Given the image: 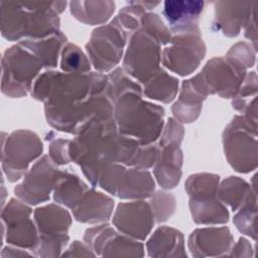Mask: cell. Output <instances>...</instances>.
I'll use <instances>...</instances> for the list:
<instances>
[{"label":"cell","instance_id":"cell-16","mask_svg":"<svg viewBox=\"0 0 258 258\" xmlns=\"http://www.w3.org/2000/svg\"><path fill=\"white\" fill-rule=\"evenodd\" d=\"M255 1H216L213 25L226 36H236L246 25Z\"/></svg>","mask_w":258,"mask_h":258},{"label":"cell","instance_id":"cell-15","mask_svg":"<svg viewBox=\"0 0 258 258\" xmlns=\"http://www.w3.org/2000/svg\"><path fill=\"white\" fill-rule=\"evenodd\" d=\"M154 221L151 206L144 201L119 204L113 216V224L120 232L140 240L149 234Z\"/></svg>","mask_w":258,"mask_h":258},{"label":"cell","instance_id":"cell-3","mask_svg":"<svg viewBox=\"0 0 258 258\" xmlns=\"http://www.w3.org/2000/svg\"><path fill=\"white\" fill-rule=\"evenodd\" d=\"M162 107L142 100V90L128 91L113 103V118L120 134L141 145L154 143L163 128Z\"/></svg>","mask_w":258,"mask_h":258},{"label":"cell","instance_id":"cell-24","mask_svg":"<svg viewBox=\"0 0 258 258\" xmlns=\"http://www.w3.org/2000/svg\"><path fill=\"white\" fill-rule=\"evenodd\" d=\"M89 189L87 184L76 174L60 171L53 188V199L70 209H73Z\"/></svg>","mask_w":258,"mask_h":258},{"label":"cell","instance_id":"cell-10","mask_svg":"<svg viewBox=\"0 0 258 258\" xmlns=\"http://www.w3.org/2000/svg\"><path fill=\"white\" fill-rule=\"evenodd\" d=\"M128 35L113 18L95 30L86 44L91 64L99 72H109L120 61Z\"/></svg>","mask_w":258,"mask_h":258},{"label":"cell","instance_id":"cell-23","mask_svg":"<svg viewBox=\"0 0 258 258\" xmlns=\"http://www.w3.org/2000/svg\"><path fill=\"white\" fill-rule=\"evenodd\" d=\"M206 98L207 96L200 92L190 80L184 81L179 97L171 108L176 120L184 123L194 122L199 117Z\"/></svg>","mask_w":258,"mask_h":258},{"label":"cell","instance_id":"cell-21","mask_svg":"<svg viewBox=\"0 0 258 258\" xmlns=\"http://www.w3.org/2000/svg\"><path fill=\"white\" fill-rule=\"evenodd\" d=\"M69 5L72 15L89 25L106 23L112 17L116 8L115 2L109 0L71 1Z\"/></svg>","mask_w":258,"mask_h":258},{"label":"cell","instance_id":"cell-17","mask_svg":"<svg viewBox=\"0 0 258 258\" xmlns=\"http://www.w3.org/2000/svg\"><path fill=\"white\" fill-rule=\"evenodd\" d=\"M205 1L168 0L163 3V15L171 27V33L183 32L199 27V18Z\"/></svg>","mask_w":258,"mask_h":258},{"label":"cell","instance_id":"cell-8","mask_svg":"<svg viewBox=\"0 0 258 258\" xmlns=\"http://www.w3.org/2000/svg\"><path fill=\"white\" fill-rule=\"evenodd\" d=\"M161 44L139 28L130 37L123 59L124 72L140 83L147 82L160 68Z\"/></svg>","mask_w":258,"mask_h":258},{"label":"cell","instance_id":"cell-6","mask_svg":"<svg viewBox=\"0 0 258 258\" xmlns=\"http://www.w3.org/2000/svg\"><path fill=\"white\" fill-rule=\"evenodd\" d=\"M256 124L244 116H236L225 128L223 143L225 155L231 166L243 173L254 170L257 166Z\"/></svg>","mask_w":258,"mask_h":258},{"label":"cell","instance_id":"cell-33","mask_svg":"<svg viewBox=\"0 0 258 258\" xmlns=\"http://www.w3.org/2000/svg\"><path fill=\"white\" fill-rule=\"evenodd\" d=\"M257 92V77L255 72L249 73L247 76H245L243 83L241 84L240 88L236 92V94L233 97V107L243 112L245 107L247 106V103L251 102L248 101V98H254L256 97Z\"/></svg>","mask_w":258,"mask_h":258},{"label":"cell","instance_id":"cell-18","mask_svg":"<svg viewBox=\"0 0 258 258\" xmlns=\"http://www.w3.org/2000/svg\"><path fill=\"white\" fill-rule=\"evenodd\" d=\"M180 143H158L159 155L154 164V175L160 186L165 189L177 185L181 176L182 152Z\"/></svg>","mask_w":258,"mask_h":258},{"label":"cell","instance_id":"cell-1","mask_svg":"<svg viewBox=\"0 0 258 258\" xmlns=\"http://www.w3.org/2000/svg\"><path fill=\"white\" fill-rule=\"evenodd\" d=\"M123 145L124 135L119 133L114 118L96 117L71 140L69 154L95 186L103 168L115 162L122 164Z\"/></svg>","mask_w":258,"mask_h":258},{"label":"cell","instance_id":"cell-11","mask_svg":"<svg viewBox=\"0 0 258 258\" xmlns=\"http://www.w3.org/2000/svg\"><path fill=\"white\" fill-rule=\"evenodd\" d=\"M205 53L206 46L198 27L173 33L171 41L161 52V60L170 71L186 76L196 71Z\"/></svg>","mask_w":258,"mask_h":258},{"label":"cell","instance_id":"cell-32","mask_svg":"<svg viewBox=\"0 0 258 258\" xmlns=\"http://www.w3.org/2000/svg\"><path fill=\"white\" fill-rule=\"evenodd\" d=\"M150 198V206L153 211L155 221L158 223L166 221L174 212V197L165 191H157Z\"/></svg>","mask_w":258,"mask_h":258},{"label":"cell","instance_id":"cell-28","mask_svg":"<svg viewBox=\"0 0 258 258\" xmlns=\"http://www.w3.org/2000/svg\"><path fill=\"white\" fill-rule=\"evenodd\" d=\"M60 69L69 74H88L91 61L78 45L67 43L60 52Z\"/></svg>","mask_w":258,"mask_h":258},{"label":"cell","instance_id":"cell-5","mask_svg":"<svg viewBox=\"0 0 258 258\" xmlns=\"http://www.w3.org/2000/svg\"><path fill=\"white\" fill-rule=\"evenodd\" d=\"M42 68L41 61L20 43L9 47L2 56V93L11 98L25 97Z\"/></svg>","mask_w":258,"mask_h":258},{"label":"cell","instance_id":"cell-25","mask_svg":"<svg viewBox=\"0 0 258 258\" xmlns=\"http://www.w3.org/2000/svg\"><path fill=\"white\" fill-rule=\"evenodd\" d=\"M189 247L195 250H228L233 242L228 228L199 229L189 237Z\"/></svg>","mask_w":258,"mask_h":258},{"label":"cell","instance_id":"cell-34","mask_svg":"<svg viewBox=\"0 0 258 258\" xmlns=\"http://www.w3.org/2000/svg\"><path fill=\"white\" fill-rule=\"evenodd\" d=\"M71 140L57 139L51 142L49 147V157L55 164H67L71 161L69 146Z\"/></svg>","mask_w":258,"mask_h":258},{"label":"cell","instance_id":"cell-12","mask_svg":"<svg viewBox=\"0 0 258 258\" xmlns=\"http://www.w3.org/2000/svg\"><path fill=\"white\" fill-rule=\"evenodd\" d=\"M60 170L48 155H43L26 172L21 183L15 186V195L23 203L37 205L49 199Z\"/></svg>","mask_w":258,"mask_h":258},{"label":"cell","instance_id":"cell-13","mask_svg":"<svg viewBox=\"0 0 258 258\" xmlns=\"http://www.w3.org/2000/svg\"><path fill=\"white\" fill-rule=\"evenodd\" d=\"M34 222L39 231V250H61L69 240L68 230L72 223L69 212L50 204L34 211Z\"/></svg>","mask_w":258,"mask_h":258},{"label":"cell","instance_id":"cell-35","mask_svg":"<svg viewBox=\"0 0 258 258\" xmlns=\"http://www.w3.org/2000/svg\"><path fill=\"white\" fill-rule=\"evenodd\" d=\"M256 9H257V2H254V6H253V10L251 12V15L246 23V25L244 26L245 28V36L251 40L254 44V48L256 49Z\"/></svg>","mask_w":258,"mask_h":258},{"label":"cell","instance_id":"cell-30","mask_svg":"<svg viewBox=\"0 0 258 258\" xmlns=\"http://www.w3.org/2000/svg\"><path fill=\"white\" fill-rule=\"evenodd\" d=\"M146 10L140 6L136 1H130L128 5L121 8L118 14L114 17L118 25L124 30V32L130 36L140 28L141 18Z\"/></svg>","mask_w":258,"mask_h":258},{"label":"cell","instance_id":"cell-7","mask_svg":"<svg viewBox=\"0 0 258 258\" xmlns=\"http://www.w3.org/2000/svg\"><path fill=\"white\" fill-rule=\"evenodd\" d=\"M247 68L230 55L214 57L195 78L207 94H217L222 98H233L246 76Z\"/></svg>","mask_w":258,"mask_h":258},{"label":"cell","instance_id":"cell-31","mask_svg":"<svg viewBox=\"0 0 258 258\" xmlns=\"http://www.w3.org/2000/svg\"><path fill=\"white\" fill-rule=\"evenodd\" d=\"M140 28L153 36L161 45H167L172 38V33L163 23L161 18L153 12H145L141 18Z\"/></svg>","mask_w":258,"mask_h":258},{"label":"cell","instance_id":"cell-26","mask_svg":"<svg viewBox=\"0 0 258 258\" xmlns=\"http://www.w3.org/2000/svg\"><path fill=\"white\" fill-rule=\"evenodd\" d=\"M177 90L178 80L160 69L144 83L143 93L150 99L169 103L176 96Z\"/></svg>","mask_w":258,"mask_h":258},{"label":"cell","instance_id":"cell-14","mask_svg":"<svg viewBox=\"0 0 258 258\" xmlns=\"http://www.w3.org/2000/svg\"><path fill=\"white\" fill-rule=\"evenodd\" d=\"M31 209L21 200L11 199L5 208H2V224L7 228V242L28 248L38 245L39 237L33 221L30 219Z\"/></svg>","mask_w":258,"mask_h":258},{"label":"cell","instance_id":"cell-27","mask_svg":"<svg viewBox=\"0 0 258 258\" xmlns=\"http://www.w3.org/2000/svg\"><path fill=\"white\" fill-rule=\"evenodd\" d=\"M251 191V185L244 179L230 176L219 184L217 195L223 204L230 206L233 211H237L245 203Z\"/></svg>","mask_w":258,"mask_h":258},{"label":"cell","instance_id":"cell-20","mask_svg":"<svg viewBox=\"0 0 258 258\" xmlns=\"http://www.w3.org/2000/svg\"><path fill=\"white\" fill-rule=\"evenodd\" d=\"M154 180L149 171L143 168L132 167L125 169L116 196L127 200H142L154 194Z\"/></svg>","mask_w":258,"mask_h":258},{"label":"cell","instance_id":"cell-4","mask_svg":"<svg viewBox=\"0 0 258 258\" xmlns=\"http://www.w3.org/2000/svg\"><path fill=\"white\" fill-rule=\"evenodd\" d=\"M219 176L211 173L190 175L185 183L192 220L198 224H224L229 220L227 208L218 198Z\"/></svg>","mask_w":258,"mask_h":258},{"label":"cell","instance_id":"cell-29","mask_svg":"<svg viewBox=\"0 0 258 258\" xmlns=\"http://www.w3.org/2000/svg\"><path fill=\"white\" fill-rule=\"evenodd\" d=\"M256 190L253 189L245 203L240 207V211L234 217V223L239 231L255 238L256 222Z\"/></svg>","mask_w":258,"mask_h":258},{"label":"cell","instance_id":"cell-2","mask_svg":"<svg viewBox=\"0 0 258 258\" xmlns=\"http://www.w3.org/2000/svg\"><path fill=\"white\" fill-rule=\"evenodd\" d=\"M67 1H1V31L8 40L45 38L59 32Z\"/></svg>","mask_w":258,"mask_h":258},{"label":"cell","instance_id":"cell-19","mask_svg":"<svg viewBox=\"0 0 258 258\" xmlns=\"http://www.w3.org/2000/svg\"><path fill=\"white\" fill-rule=\"evenodd\" d=\"M113 208L114 202L111 198L89 188L72 210L74 217L79 222L99 223L109 220Z\"/></svg>","mask_w":258,"mask_h":258},{"label":"cell","instance_id":"cell-22","mask_svg":"<svg viewBox=\"0 0 258 258\" xmlns=\"http://www.w3.org/2000/svg\"><path fill=\"white\" fill-rule=\"evenodd\" d=\"M67 37L60 31L45 38L25 39L19 43L31 51L42 63L43 68H55L58 56L66 45Z\"/></svg>","mask_w":258,"mask_h":258},{"label":"cell","instance_id":"cell-9","mask_svg":"<svg viewBox=\"0 0 258 258\" xmlns=\"http://www.w3.org/2000/svg\"><path fill=\"white\" fill-rule=\"evenodd\" d=\"M43 146L39 137L29 130L11 133L2 141V168L9 181L19 180L31 161L40 156Z\"/></svg>","mask_w":258,"mask_h":258}]
</instances>
